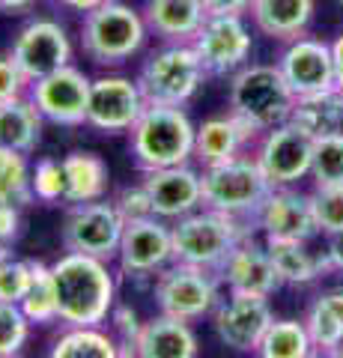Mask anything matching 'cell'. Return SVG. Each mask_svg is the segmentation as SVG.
Returning <instances> with one entry per match:
<instances>
[{
    "label": "cell",
    "mask_w": 343,
    "mask_h": 358,
    "mask_svg": "<svg viewBox=\"0 0 343 358\" xmlns=\"http://www.w3.org/2000/svg\"><path fill=\"white\" fill-rule=\"evenodd\" d=\"M63 326H105L117 305V272L108 260L63 251L51 263Z\"/></svg>",
    "instance_id": "obj_1"
},
{
    "label": "cell",
    "mask_w": 343,
    "mask_h": 358,
    "mask_svg": "<svg viewBox=\"0 0 343 358\" xmlns=\"http://www.w3.org/2000/svg\"><path fill=\"white\" fill-rule=\"evenodd\" d=\"M194 134L197 126L185 108L147 105L129 129V150L140 171L188 164L194 162Z\"/></svg>",
    "instance_id": "obj_2"
},
{
    "label": "cell",
    "mask_w": 343,
    "mask_h": 358,
    "mask_svg": "<svg viewBox=\"0 0 343 358\" xmlns=\"http://www.w3.org/2000/svg\"><path fill=\"white\" fill-rule=\"evenodd\" d=\"M295 93L281 75L278 63H245L230 75L227 110L245 120L260 134L290 120Z\"/></svg>",
    "instance_id": "obj_3"
},
{
    "label": "cell",
    "mask_w": 343,
    "mask_h": 358,
    "mask_svg": "<svg viewBox=\"0 0 343 358\" xmlns=\"http://www.w3.org/2000/svg\"><path fill=\"white\" fill-rule=\"evenodd\" d=\"M149 27L140 9L123 0H105L81 21V51L96 66H123L147 45Z\"/></svg>",
    "instance_id": "obj_4"
},
{
    "label": "cell",
    "mask_w": 343,
    "mask_h": 358,
    "mask_svg": "<svg viewBox=\"0 0 343 358\" xmlns=\"http://www.w3.org/2000/svg\"><path fill=\"white\" fill-rule=\"evenodd\" d=\"M251 233H257L251 224L239 221L233 215H224L218 209L200 206L182 218L170 221L173 260L218 272L221 263L230 257V251L245 236H251Z\"/></svg>",
    "instance_id": "obj_5"
},
{
    "label": "cell",
    "mask_w": 343,
    "mask_h": 358,
    "mask_svg": "<svg viewBox=\"0 0 343 358\" xmlns=\"http://www.w3.org/2000/svg\"><path fill=\"white\" fill-rule=\"evenodd\" d=\"M200 188H203V206L233 215L257 230V212L275 185L265 179L263 167L248 152L233 162L200 167Z\"/></svg>",
    "instance_id": "obj_6"
},
{
    "label": "cell",
    "mask_w": 343,
    "mask_h": 358,
    "mask_svg": "<svg viewBox=\"0 0 343 358\" xmlns=\"http://www.w3.org/2000/svg\"><path fill=\"white\" fill-rule=\"evenodd\" d=\"M206 81V69L191 42H164L143 60L138 72L140 93L147 105L185 108Z\"/></svg>",
    "instance_id": "obj_7"
},
{
    "label": "cell",
    "mask_w": 343,
    "mask_h": 358,
    "mask_svg": "<svg viewBox=\"0 0 343 358\" xmlns=\"http://www.w3.org/2000/svg\"><path fill=\"white\" fill-rule=\"evenodd\" d=\"M221 287L224 284H221L218 272H212V268L173 260L156 275L152 296H156V305L161 313L197 322L203 317H212L215 305L221 301Z\"/></svg>",
    "instance_id": "obj_8"
},
{
    "label": "cell",
    "mask_w": 343,
    "mask_h": 358,
    "mask_svg": "<svg viewBox=\"0 0 343 358\" xmlns=\"http://www.w3.org/2000/svg\"><path fill=\"white\" fill-rule=\"evenodd\" d=\"M126 230V218L119 215L114 200H90V203H69L60 227V242L66 251L90 254L98 260L114 263L119 239Z\"/></svg>",
    "instance_id": "obj_9"
},
{
    "label": "cell",
    "mask_w": 343,
    "mask_h": 358,
    "mask_svg": "<svg viewBox=\"0 0 343 358\" xmlns=\"http://www.w3.org/2000/svg\"><path fill=\"white\" fill-rule=\"evenodd\" d=\"M251 155L263 167L265 179L278 185H298L302 179H311L314 162V138L302 131L295 122H281L269 131H263L254 143Z\"/></svg>",
    "instance_id": "obj_10"
},
{
    "label": "cell",
    "mask_w": 343,
    "mask_h": 358,
    "mask_svg": "<svg viewBox=\"0 0 343 358\" xmlns=\"http://www.w3.org/2000/svg\"><path fill=\"white\" fill-rule=\"evenodd\" d=\"M191 48L206 75H233L251 63L254 36L242 15H206L200 30L194 33Z\"/></svg>",
    "instance_id": "obj_11"
},
{
    "label": "cell",
    "mask_w": 343,
    "mask_h": 358,
    "mask_svg": "<svg viewBox=\"0 0 343 358\" xmlns=\"http://www.w3.org/2000/svg\"><path fill=\"white\" fill-rule=\"evenodd\" d=\"M9 54L18 63V69L27 75V81H39L51 72L72 63V39L66 27L54 18H33L15 33Z\"/></svg>",
    "instance_id": "obj_12"
},
{
    "label": "cell",
    "mask_w": 343,
    "mask_h": 358,
    "mask_svg": "<svg viewBox=\"0 0 343 358\" xmlns=\"http://www.w3.org/2000/svg\"><path fill=\"white\" fill-rule=\"evenodd\" d=\"M173 263V236L170 224L159 215L126 221L119 239L117 266L126 278H156L164 266Z\"/></svg>",
    "instance_id": "obj_13"
},
{
    "label": "cell",
    "mask_w": 343,
    "mask_h": 358,
    "mask_svg": "<svg viewBox=\"0 0 343 358\" xmlns=\"http://www.w3.org/2000/svg\"><path fill=\"white\" fill-rule=\"evenodd\" d=\"M275 313L265 296L251 293H227L212 310V331L215 338L233 352H257L269 322Z\"/></svg>",
    "instance_id": "obj_14"
},
{
    "label": "cell",
    "mask_w": 343,
    "mask_h": 358,
    "mask_svg": "<svg viewBox=\"0 0 343 358\" xmlns=\"http://www.w3.org/2000/svg\"><path fill=\"white\" fill-rule=\"evenodd\" d=\"M90 84L93 78H87L78 66L69 63L57 72L39 78V81H33L27 96L39 108V114L45 117V122H54V126H84L87 105H90Z\"/></svg>",
    "instance_id": "obj_15"
},
{
    "label": "cell",
    "mask_w": 343,
    "mask_h": 358,
    "mask_svg": "<svg viewBox=\"0 0 343 358\" xmlns=\"http://www.w3.org/2000/svg\"><path fill=\"white\" fill-rule=\"evenodd\" d=\"M147 108L138 78L126 75H98L90 84V105H87V126L105 134H123L138 122Z\"/></svg>",
    "instance_id": "obj_16"
},
{
    "label": "cell",
    "mask_w": 343,
    "mask_h": 358,
    "mask_svg": "<svg viewBox=\"0 0 343 358\" xmlns=\"http://www.w3.org/2000/svg\"><path fill=\"white\" fill-rule=\"evenodd\" d=\"M278 63L281 75L295 96H311L335 87V54L331 42H323L316 36H298L293 42H284Z\"/></svg>",
    "instance_id": "obj_17"
},
{
    "label": "cell",
    "mask_w": 343,
    "mask_h": 358,
    "mask_svg": "<svg viewBox=\"0 0 343 358\" xmlns=\"http://www.w3.org/2000/svg\"><path fill=\"white\" fill-rule=\"evenodd\" d=\"M143 188L149 194L152 215L164 221H176L188 212L203 206V188H200V171L188 164L173 167H156V171H143Z\"/></svg>",
    "instance_id": "obj_18"
},
{
    "label": "cell",
    "mask_w": 343,
    "mask_h": 358,
    "mask_svg": "<svg viewBox=\"0 0 343 358\" xmlns=\"http://www.w3.org/2000/svg\"><path fill=\"white\" fill-rule=\"evenodd\" d=\"M257 230L263 239H305L316 236V218L311 206V194L298 192V185L272 188L265 203L257 212Z\"/></svg>",
    "instance_id": "obj_19"
},
{
    "label": "cell",
    "mask_w": 343,
    "mask_h": 358,
    "mask_svg": "<svg viewBox=\"0 0 343 358\" xmlns=\"http://www.w3.org/2000/svg\"><path fill=\"white\" fill-rule=\"evenodd\" d=\"M218 278L227 287V293H251L265 299L284 287L278 268H275L269 251H265V242H257L254 233L230 251V257L218 268Z\"/></svg>",
    "instance_id": "obj_20"
},
{
    "label": "cell",
    "mask_w": 343,
    "mask_h": 358,
    "mask_svg": "<svg viewBox=\"0 0 343 358\" xmlns=\"http://www.w3.org/2000/svg\"><path fill=\"white\" fill-rule=\"evenodd\" d=\"M257 138L260 131L251 129L245 120H239L233 110L209 117L197 126V134H194V162L200 167L233 162L239 155H248Z\"/></svg>",
    "instance_id": "obj_21"
},
{
    "label": "cell",
    "mask_w": 343,
    "mask_h": 358,
    "mask_svg": "<svg viewBox=\"0 0 343 358\" xmlns=\"http://www.w3.org/2000/svg\"><path fill=\"white\" fill-rule=\"evenodd\" d=\"M135 358H197L200 355V341L188 320L161 313L152 320H143L135 343H131Z\"/></svg>",
    "instance_id": "obj_22"
},
{
    "label": "cell",
    "mask_w": 343,
    "mask_h": 358,
    "mask_svg": "<svg viewBox=\"0 0 343 358\" xmlns=\"http://www.w3.org/2000/svg\"><path fill=\"white\" fill-rule=\"evenodd\" d=\"M251 21L272 42H293L305 36L314 21V0H251Z\"/></svg>",
    "instance_id": "obj_23"
},
{
    "label": "cell",
    "mask_w": 343,
    "mask_h": 358,
    "mask_svg": "<svg viewBox=\"0 0 343 358\" xmlns=\"http://www.w3.org/2000/svg\"><path fill=\"white\" fill-rule=\"evenodd\" d=\"M140 13L147 18L149 33L161 42H191L206 21L200 0H147Z\"/></svg>",
    "instance_id": "obj_24"
},
{
    "label": "cell",
    "mask_w": 343,
    "mask_h": 358,
    "mask_svg": "<svg viewBox=\"0 0 343 358\" xmlns=\"http://www.w3.org/2000/svg\"><path fill=\"white\" fill-rule=\"evenodd\" d=\"M263 242L284 284L307 287L316 284L323 275H328L323 251H311L305 239H263Z\"/></svg>",
    "instance_id": "obj_25"
},
{
    "label": "cell",
    "mask_w": 343,
    "mask_h": 358,
    "mask_svg": "<svg viewBox=\"0 0 343 358\" xmlns=\"http://www.w3.org/2000/svg\"><path fill=\"white\" fill-rule=\"evenodd\" d=\"M305 329L316 355H337L343 343V287L323 289L305 310Z\"/></svg>",
    "instance_id": "obj_26"
},
{
    "label": "cell",
    "mask_w": 343,
    "mask_h": 358,
    "mask_svg": "<svg viewBox=\"0 0 343 358\" xmlns=\"http://www.w3.org/2000/svg\"><path fill=\"white\" fill-rule=\"evenodd\" d=\"M42 131H45V117L39 114L30 96L0 102V147L30 155L42 143Z\"/></svg>",
    "instance_id": "obj_27"
},
{
    "label": "cell",
    "mask_w": 343,
    "mask_h": 358,
    "mask_svg": "<svg viewBox=\"0 0 343 358\" xmlns=\"http://www.w3.org/2000/svg\"><path fill=\"white\" fill-rule=\"evenodd\" d=\"M63 171H66V206L69 203H90L102 200L108 192V162L98 152L90 150H75L63 155Z\"/></svg>",
    "instance_id": "obj_28"
},
{
    "label": "cell",
    "mask_w": 343,
    "mask_h": 358,
    "mask_svg": "<svg viewBox=\"0 0 343 358\" xmlns=\"http://www.w3.org/2000/svg\"><path fill=\"white\" fill-rule=\"evenodd\" d=\"M290 122H295L302 131H307L311 138H326V134L343 131V90L331 87L323 93L311 96H295Z\"/></svg>",
    "instance_id": "obj_29"
},
{
    "label": "cell",
    "mask_w": 343,
    "mask_h": 358,
    "mask_svg": "<svg viewBox=\"0 0 343 358\" xmlns=\"http://www.w3.org/2000/svg\"><path fill=\"white\" fill-rule=\"evenodd\" d=\"M51 358H119V343L105 326H66Z\"/></svg>",
    "instance_id": "obj_30"
},
{
    "label": "cell",
    "mask_w": 343,
    "mask_h": 358,
    "mask_svg": "<svg viewBox=\"0 0 343 358\" xmlns=\"http://www.w3.org/2000/svg\"><path fill=\"white\" fill-rule=\"evenodd\" d=\"M33 278L24 299H21V310L27 313V320L33 326H54L60 322V305H57V284H54L51 263L30 260Z\"/></svg>",
    "instance_id": "obj_31"
},
{
    "label": "cell",
    "mask_w": 343,
    "mask_h": 358,
    "mask_svg": "<svg viewBox=\"0 0 343 358\" xmlns=\"http://www.w3.org/2000/svg\"><path fill=\"white\" fill-rule=\"evenodd\" d=\"M254 355L263 358H307L314 355V343L302 320H272Z\"/></svg>",
    "instance_id": "obj_32"
},
{
    "label": "cell",
    "mask_w": 343,
    "mask_h": 358,
    "mask_svg": "<svg viewBox=\"0 0 343 358\" xmlns=\"http://www.w3.org/2000/svg\"><path fill=\"white\" fill-rule=\"evenodd\" d=\"M30 171L33 164L27 162V152L0 147V203H15V206L30 203L33 200Z\"/></svg>",
    "instance_id": "obj_33"
},
{
    "label": "cell",
    "mask_w": 343,
    "mask_h": 358,
    "mask_svg": "<svg viewBox=\"0 0 343 358\" xmlns=\"http://www.w3.org/2000/svg\"><path fill=\"white\" fill-rule=\"evenodd\" d=\"M311 179L314 185H343V131L314 141Z\"/></svg>",
    "instance_id": "obj_34"
},
{
    "label": "cell",
    "mask_w": 343,
    "mask_h": 358,
    "mask_svg": "<svg viewBox=\"0 0 343 358\" xmlns=\"http://www.w3.org/2000/svg\"><path fill=\"white\" fill-rule=\"evenodd\" d=\"M30 188H33V200L45 206H57L66 203V171H63V159H39L30 171Z\"/></svg>",
    "instance_id": "obj_35"
},
{
    "label": "cell",
    "mask_w": 343,
    "mask_h": 358,
    "mask_svg": "<svg viewBox=\"0 0 343 358\" xmlns=\"http://www.w3.org/2000/svg\"><path fill=\"white\" fill-rule=\"evenodd\" d=\"M30 329L33 322L21 310V305L0 299V358H13L24 350L30 341Z\"/></svg>",
    "instance_id": "obj_36"
},
{
    "label": "cell",
    "mask_w": 343,
    "mask_h": 358,
    "mask_svg": "<svg viewBox=\"0 0 343 358\" xmlns=\"http://www.w3.org/2000/svg\"><path fill=\"white\" fill-rule=\"evenodd\" d=\"M311 206H314L316 230L323 236L343 227V185H314Z\"/></svg>",
    "instance_id": "obj_37"
},
{
    "label": "cell",
    "mask_w": 343,
    "mask_h": 358,
    "mask_svg": "<svg viewBox=\"0 0 343 358\" xmlns=\"http://www.w3.org/2000/svg\"><path fill=\"white\" fill-rule=\"evenodd\" d=\"M33 278V266L30 260H18V257L9 254L3 263H0V299L13 301V305H21L27 287Z\"/></svg>",
    "instance_id": "obj_38"
},
{
    "label": "cell",
    "mask_w": 343,
    "mask_h": 358,
    "mask_svg": "<svg viewBox=\"0 0 343 358\" xmlns=\"http://www.w3.org/2000/svg\"><path fill=\"white\" fill-rule=\"evenodd\" d=\"M105 326L117 338L119 355H131V343H135L138 331L143 326V320L138 317V310L129 308V305H114V308H110V313H108V320H105Z\"/></svg>",
    "instance_id": "obj_39"
},
{
    "label": "cell",
    "mask_w": 343,
    "mask_h": 358,
    "mask_svg": "<svg viewBox=\"0 0 343 358\" xmlns=\"http://www.w3.org/2000/svg\"><path fill=\"white\" fill-rule=\"evenodd\" d=\"M114 206L119 209V215L126 221H138V218L152 215V203H149V194H147V188H143V182L119 188V194L114 197Z\"/></svg>",
    "instance_id": "obj_40"
},
{
    "label": "cell",
    "mask_w": 343,
    "mask_h": 358,
    "mask_svg": "<svg viewBox=\"0 0 343 358\" xmlns=\"http://www.w3.org/2000/svg\"><path fill=\"white\" fill-rule=\"evenodd\" d=\"M30 81L27 75L18 69V63L13 60V54H0V102H9V99L27 96Z\"/></svg>",
    "instance_id": "obj_41"
},
{
    "label": "cell",
    "mask_w": 343,
    "mask_h": 358,
    "mask_svg": "<svg viewBox=\"0 0 343 358\" xmlns=\"http://www.w3.org/2000/svg\"><path fill=\"white\" fill-rule=\"evenodd\" d=\"M21 236V206L0 203V242L13 245Z\"/></svg>",
    "instance_id": "obj_42"
},
{
    "label": "cell",
    "mask_w": 343,
    "mask_h": 358,
    "mask_svg": "<svg viewBox=\"0 0 343 358\" xmlns=\"http://www.w3.org/2000/svg\"><path fill=\"white\" fill-rule=\"evenodd\" d=\"M323 257H326L328 272H343V227L335 230V233H326Z\"/></svg>",
    "instance_id": "obj_43"
},
{
    "label": "cell",
    "mask_w": 343,
    "mask_h": 358,
    "mask_svg": "<svg viewBox=\"0 0 343 358\" xmlns=\"http://www.w3.org/2000/svg\"><path fill=\"white\" fill-rule=\"evenodd\" d=\"M206 15H245L251 0H200Z\"/></svg>",
    "instance_id": "obj_44"
},
{
    "label": "cell",
    "mask_w": 343,
    "mask_h": 358,
    "mask_svg": "<svg viewBox=\"0 0 343 358\" xmlns=\"http://www.w3.org/2000/svg\"><path fill=\"white\" fill-rule=\"evenodd\" d=\"M331 54H335V87L343 90V30L331 39Z\"/></svg>",
    "instance_id": "obj_45"
},
{
    "label": "cell",
    "mask_w": 343,
    "mask_h": 358,
    "mask_svg": "<svg viewBox=\"0 0 343 358\" xmlns=\"http://www.w3.org/2000/svg\"><path fill=\"white\" fill-rule=\"evenodd\" d=\"M54 3L72 9V13H90V9H96L98 3H105V0H54Z\"/></svg>",
    "instance_id": "obj_46"
},
{
    "label": "cell",
    "mask_w": 343,
    "mask_h": 358,
    "mask_svg": "<svg viewBox=\"0 0 343 358\" xmlns=\"http://www.w3.org/2000/svg\"><path fill=\"white\" fill-rule=\"evenodd\" d=\"M36 0H0V13L13 15V13H27Z\"/></svg>",
    "instance_id": "obj_47"
},
{
    "label": "cell",
    "mask_w": 343,
    "mask_h": 358,
    "mask_svg": "<svg viewBox=\"0 0 343 358\" xmlns=\"http://www.w3.org/2000/svg\"><path fill=\"white\" fill-rule=\"evenodd\" d=\"M9 254H13V251H9V245H6V242H0V263H3Z\"/></svg>",
    "instance_id": "obj_48"
},
{
    "label": "cell",
    "mask_w": 343,
    "mask_h": 358,
    "mask_svg": "<svg viewBox=\"0 0 343 358\" xmlns=\"http://www.w3.org/2000/svg\"><path fill=\"white\" fill-rule=\"evenodd\" d=\"M335 358H343V343H340V350H337V355Z\"/></svg>",
    "instance_id": "obj_49"
},
{
    "label": "cell",
    "mask_w": 343,
    "mask_h": 358,
    "mask_svg": "<svg viewBox=\"0 0 343 358\" xmlns=\"http://www.w3.org/2000/svg\"><path fill=\"white\" fill-rule=\"evenodd\" d=\"M337 3H340V6H343V0H337Z\"/></svg>",
    "instance_id": "obj_50"
}]
</instances>
